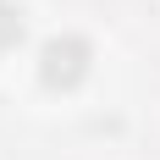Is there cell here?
<instances>
[{
    "label": "cell",
    "mask_w": 160,
    "mask_h": 160,
    "mask_svg": "<svg viewBox=\"0 0 160 160\" xmlns=\"http://www.w3.org/2000/svg\"><path fill=\"white\" fill-rule=\"evenodd\" d=\"M83 55H88V50H83L78 39L50 44V50H44V83H78V78H83Z\"/></svg>",
    "instance_id": "cell-1"
},
{
    "label": "cell",
    "mask_w": 160,
    "mask_h": 160,
    "mask_svg": "<svg viewBox=\"0 0 160 160\" xmlns=\"http://www.w3.org/2000/svg\"><path fill=\"white\" fill-rule=\"evenodd\" d=\"M17 33H22V22H17V11L0 0V50H6V44H17Z\"/></svg>",
    "instance_id": "cell-2"
}]
</instances>
